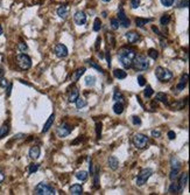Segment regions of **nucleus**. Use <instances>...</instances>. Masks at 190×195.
<instances>
[{
  "label": "nucleus",
  "mask_w": 190,
  "mask_h": 195,
  "mask_svg": "<svg viewBox=\"0 0 190 195\" xmlns=\"http://www.w3.org/2000/svg\"><path fill=\"white\" fill-rule=\"evenodd\" d=\"M135 55H137V52L134 49L124 47V48H121L119 50L118 58H119L120 63L123 64L125 69H129V68H132V61Z\"/></svg>",
  "instance_id": "obj_1"
},
{
  "label": "nucleus",
  "mask_w": 190,
  "mask_h": 195,
  "mask_svg": "<svg viewBox=\"0 0 190 195\" xmlns=\"http://www.w3.org/2000/svg\"><path fill=\"white\" fill-rule=\"evenodd\" d=\"M132 67L135 69V70H147L149 68V61L147 60V58L142 54H138L134 56L132 61Z\"/></svg>",
  "instance_id": "obj_2"
},
{
  "label": "nucleus",
  "mask_w": 190,
  "mask_h": 195,
  "mask_svg": "<svg viewBox=\"0 0 190 195\" xmlns=\"http://www.w3.org/2000/svg\"><path fill=\"white\" fill-rule=\"evenodd\" d=\"M155 76L156 78L160 81V82H169V81L173 78V72L167 68H163V67H156L155 69Z\"/></svg>",
  "instance_id": "obj_3"
},
{
  "label": "nucleus",
  "mask_w": 190,
  "mask_h": 195,
  "mask_svg": "<svg viewBox=\"0 0 190 195\" xmlns=\"http://www.w3.org/2000/svg\"><path fill=\"white\" fill-rule=\"evenodd\" d=\"M15 61H17V66L22 69V70H28L31 69L32 67V58L26 55V54H18L17 58H15Z\"/></svg>",
  "instance_id": "obj_4"
},
{
  "label": "nucleus",
  "mask_w": 190,
  "mask_h": 195,
  "mask_svg": "<svg viewBox=\"0 0 190 195\" xmlns=\"http://www.w3.org/2000/svg\"><path fill=\"white\" fill-rule=\"evenodd\" d=\"M34 193L36 195H53L55 194V188L46 182H40L34 189Z\"/></svg>",
  "instance_id": "obj_5"
},
{
  "label": "nucleus",
  "mask_w": 190,
  "mask_h": 195,
  "mask_svg": "<svg viewBox=\"0 0 190 195\" xmlns=\"http://www.w3.org/2000/svg\"><path fill=\"white\" fill-rule=\"evenodd\" d=\"M132 142L137 148L142 150V148H145V147L147 146V144H148V137L145 136V134H142V133H135V134L133 136Z\"/></svg>",
  "instance_id": "obj_6"
},
{
  "label": "nucleus",
  "mask_w": 190,
  "mask_h": 195,
  "mask_svg": "<svg viewBox=\"0 0 190 195\" xmlns=\"http://www.w3.org/2000/svg\"><path fill=\"white\" fill-rule=\"evenodd\" d=\"M152 174H153V171L150 168H144L140 171V173L138 174V178H137V185L139 187L144 186L145 183L147 182V180L152 177Z\"/></svg>",
  "instance_id": "obj_7"
},
{
  "label": "nucleus",
  "mask_w": 190,
  "mask_h": 195,
  "mask_svg": "<svg viewBox=\"0 0 190 195\" xmlns=\"http://www.w3.org/2000/svg\"><path fill=\"white\" fill-rule=\"evenodd\" d=\"M71 132H72V126L69 125L68 123H62L61 125H58L57 129H56V134L60 138L68 137Z\"/></svg>",
  "instance_id": "obj_8"
},
{
  "label": "nucleus",
  "mask_w": 190,
  "mask_h": 195,
  "mask_svg": "<svg viewBox=\"0 0 190 195\" xmlns=\"http://www.w3.org/2000/svg\"><path fill=\"white\" fill-rule=\"evenodd\" d=\"M54 52H55V55L60 58H66V56H68V54H69L66 46V44H63V43L56 44V46H55V48H54Z\"/></svg>",
  "instance_id": "obj_9"
},
{
  "label": "nucleus",
  "mask_w": 190,
  "mask_h": 195,
  "mask_svg": "<svg viewBox=\"0 0 190 195\" xmlns=\"http://www.w3.org/2000/svg\"><path fill=\"white\" fill-rule=\"evenodd\" d=\"M118 21H119V25H121V27H124V28H128L129 27V20L127 19L126 17V14H125V11L123 7H119L118 9Z\"/></svg>",
  "instance_id": "obj_10"
},
{
  "label": "nucleus",
  "mask_w": 190,
  "mask_h": 195,
  "mask_svg": "<svg viewBox=\"0 0 190 195\" xmlns=\"http://www.w3.org/2000/svg\"><path fill=\"white\" fill-rule=\"evenodd\" d=\"M74 21L77 26H83L86 23V14L83 11H77L74 15Z\"/></svg>",
  "instance_id": "obj_11"
},
{
  "label": "nucleus",
  "mask_w": 190,
  "mask_h": 195,
  "mask_svg": "<svg viewBox=\"0 0 190 195\" xmlns=\"http://www.w3.org/2000/svg\"><path fill=\"white\" fill-rule=\"evenodd\" d=\"M80 97V90L76 87H72V89L69 90V95H68V101L70 103H75L76 99Z\"/></svg>",
  "instance_id": "obj_12"
},
{
  "label": "nucleus",
  "mask_w": 190,
  "mask_h": 195,
  "mask_svg": "<svg viewBox=\"0 0 190 195\" xmlns=\"http://www.w3.org/2000/svg\"><path fill=\"white\" fill-rule=\"evenodd\" d=\"M85 71H86V68H85V67H82V68H78V69H76V70L74 71V72H72V75H71V77H70L71 82H72V83L77 82V81L80 80V76L83 75Z\"/></svg>",
  "instance_id": "obj_13"
},
{
  "label": "nucleus",
  "mask_w": 190,
  "mask_h": 195,
  "mask_svg": "<svg viewBox=\"0 0 190 195\" xmlns=\"http://www.w3.org/2000/svg\"><path fill=\"white\" fill-rule=\"evenodd\" d=\"M125 36H126V39H127V41L129 43H135V42L140 39L139 33H137V32H134V31L127 32V33L125 34Z\"/></svg>",
  "instance_id": "obj_14"
},
{
  "label": "nucleus",
  "mask_w": 190,
  "mask_h": 195,
  "mask_svg": "<svg viewBox=\"0 0 190 195\" xmlns=\"http://www.w3.org/2000/svg\"><path fill=\"white\" fill-rule=\"evenodd\" d=\"M188 80H189V75H188V74L186 72V74H184V75L181 77L180 82L177 83V85H176V90H177V91H182L183 89L186 88V85L188 84Z\"/></svg>",
  "instance_id": "obj_15"
},
{
  "label": "nucleus",
  "mask_w": 190,
  "mask_h": 195,
  "mask_svg": "<svg viewBox=\"0 0 190 195\" xmlns=\"http://www.w3.org/2000/svg\"><path fill=\"white\" fill-rule=\"evenodd\" d=\"M28 154H29V158L33 160H36L39 159V157L41 154V148L39 146H33L31 147V150L28 152Z\"/></svg>",
  "instance_id": "obj_16"
},
{
  "label": "nucleus",
  "mask_w": 190,
  "mask_h": 195,
  "mask_svg": "<svg viewBox=\"0 0 190 195\" xmlns=\"http://www.w3.org/2000/svg\"><path fill=\"white\" fill-rule=\"evenodd\" d=\"M168 192L170 194H181L182 192H183V188H182L177 182H173L172 185L169 186Z\"/></svg>",
  "instance_id": "obj_17"
},
{
  "label": "nucleus",
  "mask_w": 190,
  "mask_h": 195,
  "mask_svg": "<svg viewBox=\"0 0 190 195\" xmlns=\"http://www.w3.org/2000/svg\"><path fill=\"white\" fill-rule=\"evenodd\" d=\"M107 165H109V167L112 171H115V169L118 168V166H119V160L117 159L115 157H113V155H111V157H109V159H107Z\"/></svg>",
  "instance_id": "obj_18"
},
{
  "label": "nucleus",
  "mask_w": 190,
  "mask_h": 195,
  "mask_svg": "<svg viewBox=\"0 0 190 195\" xmlns=\"http://www.w3.org/2000/svg\"><path fill=\"white\" fill-rule=\"evenodd\" d=\"M57 15L60 18L62 19H66L68 15H69V7L66 6V5H63L61 7H58L57 8Z\"/></svg>",
  "instance_id": "obj_19"
},
{
  "label": "nucleus",
  "mask_w": 190,
  "mask_h": 195,
  "mask_svg": "<svg viewBox=\"0 0 190 195\" xmlns=\"http://www.w3.org/2000/svg\"><path fill=\"white\" fill-rule=\"evenodd\" d=\"M54 120H55V115H54V113H51V115H50V117H49V118H48V120L46 122V124H44L43 129H42V131H41V132H42V133L48 132L49 129H50V128L53 126Z\"/></svg>",
  "instance_id": "obj_20"
},
{
  "label": "nucleus",
  "mask_w": 190,
  "mask_h": 195,
  "mask_svg": "<svg viewBox=\"0 0 190 195\" xmlns=\"http://www.w3.org/2000/svg\"><path fill=\"white\" fill-rule=\"evenodd\" d=\"M70 193L74 195H80L83 194V187L80 183H75L70 187Z\"/></svg>",
  "instance_id": "obj_21"
},
{
  "label": "nucleus",
  "mask_w": 190,
  "mask_h": 195,
  "mask_svg": "<svg viewBox=\"0 0 190 195\" xmlns=\"http://www.w3.org/2000/svg\"><path fill=\"white\" fill-rule=\"evenodd\" d=\"M188 179H189V175H188V173H182L181 175H180V178H178V181H177V183L180 185V186L184 189V187L187 186V183H188Z\"/></svg>",
  "instance_id": "obj_22"
},
{
  "label": "nucleus",
  "mask_w": 190,
  "mask_h": 195,
  "mask_svg": "<svg viewBox=\"0 0 190 195\" xmlns=\"http://www.w3.org/2000/svg\"><path fill=\"white\" fill-rule=\"evenodd\" d=\"M113 76L118 80H124V78L127 77V72L123 70V69H114L113 70Z\"/></svg>",
  "instance_id": "obj_23"
},
{
  "label": "nucleus",
  "mask_w": 190,
  "mask_h": 195,
  "mask_svg": "<svg viewBox=\"0 0 190 195\" xmlns=\"http://www.w3.org/2000/svg\"><path fill=\"white\" fill-rule=\"evenodd\" d=\"M113 111H114L115 115H121L124 112V104L121 102H115L114 105H113Z\"/></svg>",
  "instance_id": "obj_24"
},
{
  "label": "nucleus",
  "mask_w": 190,
  "mask_h": 195,
  "mask_svg": "<svg viewBox=\"0 0 190 195\" xmlns=\"http://www.w3.org/2000/svg\"><path fill=\"white\" fill-rule=\"evenodd\" d=\"M155 101L163 103V104H168V97H167V95L163 93V92H158L156 93V96H155Z\"/></svg>",
  "instance_id": "obj_25"
},
{
  "label": "nucleus",
  "mask_w": 190,
  "mask_h": 195,
  "mask_svg": "<svg viewBox=\"0 0 190 195\" xmlns=\"http://www.w3.org/2000/svg\"><path fill=\"white\" fill-rule=\"evenodd\" d=\"M76 178L80 180V181H86L88 180V178H89V174L86 171H78L77 173H76Z\"/></svg>",
  "instance_id": "obj_26"
},
{
  "label": "nucleus",
  "mask_w": 190,
  "mask_h": 195,
  "mask_svg": "<svg viewBox=\"0 0 190 195\" xmlns=\"http://www.w3.org/2000/svg\"><path fill=\"white\" fill-rule=\"evenodd\" d=\"M150 21H153V19H145V18H137L135 19V23H137V26L140 27V28H142L145 25H147V23L150 22Z\"/></svg>",
  "instance_id": "obj_27"
},
{
  "label": "nucleus",
  "mask_w": 190,
  "mask_h": 195,
  "mask_svg": "<svg viewBox=\"0 0 190 195\" xmlns=\"http://www.w3.org/2000/svg\"><path fill=\"white\" fill-rule=\"evenodd\" d=\"M75 103H76V108H77L78 110H80V109L85 108V107H86V104H88L86 99H85V98H82V97H78V98H77Z\"/></svg>",
  "instance_id": "obj_28"
},
{
  "label": "nucleus",
  "mask_w": 190,
  "mask_h": 195,
  "mask_svg": "<svg viewBox=\"0 0 190 195\" xmlns=\"http://www.w3.org/2000/svg\"><path fill=\"white\" fill-rule=\"evenodd\" d=\"M9 132V126L8 124H4L2 126H0V139L6 137Z\"/></svg>",
  "instance_id": "obj_29"
},
{
  "label": "nucleus",
  "mask_w": 190,
  "mask_h": 195,
  "mask_svg": "<svg viewBox=\"0 0 190 195\" xmlns=\"http://www.w3.org/2000/svg\"><path fill=\"white\" fill-rule=\"evenodd\" d=\"M181 167V162H180V160L177 159L176 157H172V159H170V168H178L180 169Z\"/></svg>",
  "instance_id": "obj_30"
},
{
  "label": "nucleus",
  "mask_w": 190,
  "mask_h": 195,
  "mask_svg": "<svg viewBox=\"0 0 190 195\" xmlns=\"http://www.w3.org/2000/svg\"><path fill=\"white\" fill-rule=\"evenodd\" d=\"M153 93H154L153 88H152L150 85H147L146 88H145V90H144V96H145L146 98H150L152 96H153Z\"/></svg>",
  "instance_id": "obj_31"
},
{
  "label": "nucleus",
  "mask_w": 190,
  "mask_h": 195,
  "mask_svg": "<svg viewBox=\"0 0 190 195\" xmlns=\"http://www.w3.org/2000/svg\"><path fill=\"white\" fill-rule=\"evenodd\" d=\"M85 84L88 87H93L96 84V77L95 76H86L85 77Z\"/></svg>",
  "instance_id": "obj_32"
},
{
  "label": "nucleus",
  "mask_w": 190,
  "mask_h": 195,
  "mask_svg": "<svg viewBox=\"0 0 190 195\" xmlns=\"http://www.w3.org/2000/svg\"><path fill=\"white\" fill-rule=\"evenodd\" d=\"M178 173H180V169L178 168H172L170 169V175H169V179L172 181H175L178 177Z\"/></svg>",
  "instance_id": "obj_33"
},
{
  "label": "nucleus",
  "mask_w": 190,
  "mask_h": 195,
  "mask_svg": "<svg viewBox=\"0 0 190 195\" xmlns=\"http://www.w3.org/2000/svg\"><path fill=\"white\" fill-rule=\"evenodd\" d=\"M169 22H170V15L169 14H163L161 19H160V23L162 25V26H166V25H168Z\"/></svg>",
  "instance_id": "obj_34"
},
{
  "label": "nucleus",
  "mask_w": 190,
  "mask_h": 195,
  "mask_svg": "<svg viewBox=\"0 0 190 195\" xmlns=\"http://www.w3.org/2000/svg\"><path fill=\"white\" fill-rule=\"evenodd\" d=\"M40 168V165L39 164H31L28 166V173L34 174L35 172H37V169Z\"/></svg>",
  "instance_id": "obj_35"
},
{
  "label": "nucleus",
  "mask_w": 190,
  "mask_h": 195,
  "mask_svg": "<svg viewBox=\"0 0 190 195\" xmlns=\"http://www.w3.org/2000/svg\"><path fill=\"white\" fill-rule=\"evenodd\" d=\"M102 28V21L99 18L95 19V22H93V31L95 32H99Z\"/></svg>",
  "instance_id": "obj_36"
},
{
  "label": "nucleus",
  "mask_w": 190,
  "mask_h": 195,
  "mask_svg": "<svg viewBox=\"0 0 190 195\" xmlns=\"http://www.w3.org/2000/svg\"><path fill=\"white\" fill-rule=\"evenodd\" d=\"M123 93L120 92L118 89H114V93H113V101L114 102H118V101H121L123 99Z\"/></svg>",
  "instance_id": "obj_37"
},
{
  "label": "nucleus",
  "mask_w": 190,
  "mask_h": 195,
  "mask_svg": "<svg viewBox=\"0 0 190 195\" xmlns=\"http://www.w3.org/2000/svg\"><path fill=\"white\" fill-rule=\"evenodd\" d=\"M148 56L152 58L153 60H156V58H159V53H158V50H156V49L150 48L149 50H148Z\"/></svg>",
  "instance_id": "obj_38"
},
{
  "label": "nucleus",
  "mask_w": 190,
  "mask_h": 195,
  "mask_svg": "<svg viewBox=\"0 0 190 195\" xmlns=\"http://www.w3.org/2000/svg\"><path fill=\"white\" fill-rule=\"evenodd\" d=\"M111 28H112L113 31H117V29L119 28V21H118V19L117 18L111 19Z\"/></svg>",
  "instance_id": "obj_39"
},
{
  "label": "nucleus",
  "mask_w": 190,
  "mask_h": 195,
  "mask_svg": "<svg viewBox=\"0 0 190 195\" xmlns=\"http://www.w3.org/2000/svg\"><path fill=\"white\" fill-rule=\"evenodd\" d=\"M131 120H132V123L134 125H137V126H139V125H141V118L139 117V116H132L131 117Z\"/></svg>",
  "instance_id": "obj_40"
},
{
  "label": "nucleus",
  "mask_w": 190,
  "mask_h": 195,
  "mask_svg": "<svg viewBox=\"0 0 190 195\" xmlns=\"http://www.w3.org/2000/svg\"><path fill=\"white\" fill-rule=\"evenodd\" d=\"M93 177H95V187L98 188L99 187V169H96V172L93 173Z\"/></svg>",
  "instance_id": "obj_41"
},
{
  "label": "nucleus",
  "mask_w": 190,
  "mask_h": 195,
  "mask_svg": "<svg viewBox=\"0 0 190 195\" xmlns=\"http://www.w3.org/2000/svg\"><path fill=\"white\" fill-rule=\"evenodd\" d=\"M137 81H138V84L140 85V87H145V85H146V78H145L142 75L138 76Z\"/></svg>",
  "instance_id": "obj_42"
},
{
  "label": "nucleus",
  "mask_w": 190,
  "mask_h": 195,
  "mask_svg": "<svg viewBox=\"0 0 190 195\" xmlns=\"http://www.w3.org/2000/svg\"><path fill=\"white\" fill-rule=\"evenodd\" d=\"M89 63H90V67H91V68H95V69H97V70L99 71V72H103L102 67L98 66V64L96 62H93V61H89Z\"/></svg>",
  "instance_id": "obj_43"
},
{
  "label": "nucleus",
  "mask_w": 190,
  "mask_h": 195,
  "mask_svg": "<svg viewBox=\"0 0 190 195\" xmlns=\"http://www.w3.org/2000/svg\"><path fill=\"white\" fill-rule=\"evenodd\" d=\"M96 132H97V138H100V136H102V123H99V122L96 124Z\"/></svg>",
  "instance_id": "obj_44"
},
{
  "label": "nucleus",
  "mask_w": 190,
  "mask_h": 195,
  "mask_svg": "<svg viewBox=\"0 0 190 195\" xmlns=\"http://www.w3.org/2000/svg\"><path fill=\"white\" fill-rule=\"evenodd\" d=\"M18 49L20 52H22V53H25L27 49H28V47H27V44L25 43V42H20V43L18 44Z\"/></svg>",
  "instance_id": "obj_45"
},
{
  "label": "nucleus",
  "mask_w": 190,
  "mask_h": 195,
  "mask_svg": "<svg viewBox=\"0 0 190 195\" xmlns=\"http://www.w3.org/2000/svg\"><path fill=\"white\" fill-rule=\"evenodd\" d=\"M174 1L175 0H161V4L163 5L164 7H170V6H173Z\"/></svg>",
  "instance_id": "obj_46"
},
{
  "label": "nucleus",
  "mask_w": 190,
  "mask_h": 195,
  "mask_svg": "<svg viewBox=\"0 0 190 195\" xmlns=\"http://www.w3.org/2000/svg\"><path fill=\"white\" fill-rule=\"evenodd\" d=\"M12 88H13V83H8V84H7V87H6V95H7V97H9V96H11Z\"/></svg>",
  "instance_id": "obj_47"
},
{
  "label": "nucleus",
  "mask_w": 190,
  "mask_h": 195,
  "mask_svg": "<svg viewBox=\"0 0 190 195\" xmlns=\"http://www.w3.org/2000/svg\"><path fill=\"white\" fill-rule=\"evenodd\" d=\"M131 6L132 8H138L140 6V0H131Z\"/></svg>",
  "instance_id": "obj_48"
},
{
  "label": "nucleus",
  "mask_w": 190,
  "mask_h": 195,
  "mask_svg": "<svg viewBox=\"0 0 190 195\" xmlns=\"http://www.w3.org/2000/svg\"><path fill=\"white\" fill-rule=\"evenodd\" d=\"M152 136L154 138H160L161 137V131L160 130H153L152 131Z\"/></svg>",
  "instance_id": "obj_49"
},
{
  "label": "nucleus",
  "mask_w": 190,
  "mask_h": 195,
  "mask_svg": "<svg viewBox=\"0 0 190 195\" xmlns=\"http://www.w3.org/2000/svg\"><path fill=\"white\" fill-rule=\"evenodd\" d=\"M167 136H168V138H169V139H170V140H174V139L176 138V133L174 132V131H172V130H170V131H168V133H167Z\"/></svg>",
  "instance_id": "obj_50"
},
{
  "label": "nucleus",
  "mask_w": 190,
  "mask_h": 195,
  "mask_svg": "<svg viewBox=\"0 0 190 195\" xmlns=\"http://www.w3.org/2000/svg\"><path fill=\"white\" fill-rule=\"evenodd\" d=\"M7 84H8V81L5 80L4 77H1V78H0V87L5 88V87H7Z\"/></svg>",
  "instance_id": "obj_51"
},
{
  "label": "nucleus",
  "mask_w": 190,
  "mask_h": 195,
  "mask_svg": "<svg viewBox=\"0 0 190 195\" xmlns=\"http://www.w3.org/2000/svg\"><path fill=\"white\" fill-rule=\"evenodd\" d=\"M106 61H107V66H109V68L111 67V55H110V52L107 50L106 52Z\"/></svg>",
  "instance_id": "obj_52"
},
{
  "label": "nucleus",
  "mask_w": 190,
  "mask_h": 195,
  "mask_svg": "<svg viewBox=\"0 0 190 195\" xmlns=\"http://www.w3.org/2000/svg\"><path fill=\"white\" fill-rule=\"evenodd\" d=\"M89 172H90V175L93 177V173H95V169H93V165L92 162L90 161V164H89Z\"/></svg>",
  "instance_id": "obj_53"
},
{
  "label": "nucleus",
  "mask_w": 190,
  "mask_h": 195,
  "mask_svg": "<svg viewBox=\"0 0 190 195\" xmlns=\"http://www.w3.org/2000/svg\"><path fill=\"white\" fill-rule=\"evenodd\" d=\"M100 42H102V38H100V36H98L97 41H96V44H95V48H96V50L99 49V44H100Z\"/></svg>",
  "instance_id": "obj_54"
},
{
  "label": "nucleus",
  "mask_w": 190,
  "mask_h": 195,
  "mask_svg": "<svg viewBox=\"0 0 190 195\" xmlns=\"http://www.w3.org/2000/svg\"><path fill=\"white\" fill-rule=\"evenodd\" d=\"M180 7L183 8V7H188V0H182L180 2Z\"/></svg>",
  "instance_id": "obj_55"
},
{
  "label": "nucleus",
  "mask_w": 190,
  "mask_h": 195,
  "mask_svg": "<svg viewBox=\"0 0 190 195\" xmlns=\"http://www.w3.org/2000/svg\"><path fill=\"white\" fill-rule=\"evenodd\" d=\"M4 180H5V175H4V173L0 171V185L4 182Z\"/></svg>",
  "instance_id": "obj_56"
},
{
  "label": "nucleus",
  "mask_w": 190,
  "mask_h": 195,
  "mask_svg": "<svg viewBox=\"0 0 190 195\" xmlns=\"http://www.w3.org/2000/svg\"><path fill=\"white\" fill-rule=\"evenodd\" d=\"M4 75H5V69L0 67V78H1V77H4Z\"/></svg>",
  "instance_id": "obj_57"
},
{
  "label": "nucleus",
  "mask_w": 190,
  "mask_h": 195,
  "mask_svg": "<svg viewBox=\"0 0 190 195\" xmlns=\"http://www.w3.org/2000/svg\"><path fill=\"white\" fill-rule=\"evenodd\" d=\"M152 29H153V31H154L155 33L158 34V35H161V33H160V31H159V29H158V28H156V27L153 26V27H152Z\"/></svg>",
  "instance_id": "obj_58"
},
{
  "label": "nucleus",
  "mask_w": 190,
  "mask_h": 195,
  "mask_svg": "<svg viewBox=\"0 0 190 195\" xmlns=\"http://www.w3.org/2000/svg\"><path fill=\"white\" fill-rule=\"evenodd\" d=\"M98 56H99V58H104V55H103L102 53H99V54H98Z\"/></svg>",
  "instance_id": "obj_59"
},
{
  "label": "nucleus",
  "mask_w": 190,
  "mask_h": 195,
  "mask_svg": "<svg viewBox=\"0 0 190 195\" xmlns=\"http://www.w3.org/2000/svg\"><path fill=\"white\" fill-rule=\"evenodd\" d=\"M2 34V27H1V25H0V35Z\"/></svg>",
  "instance_id": "obj_60"
},
{
  "label": "nucleus",
  "mask_w": 190,
  "mask_h": 195,
  "mask_svg": "<svg viewBox=\"0 0 190 195\" xmlns=\"http://www.w3.org/2000/svg\"><path fill=\"white\" fill-rule=\"evenodd\" d=\"M103 1H104V2H109V1H110V0H103Z\"/></svg>",
  "instance_id": "obj_61"
}]
</instances>
